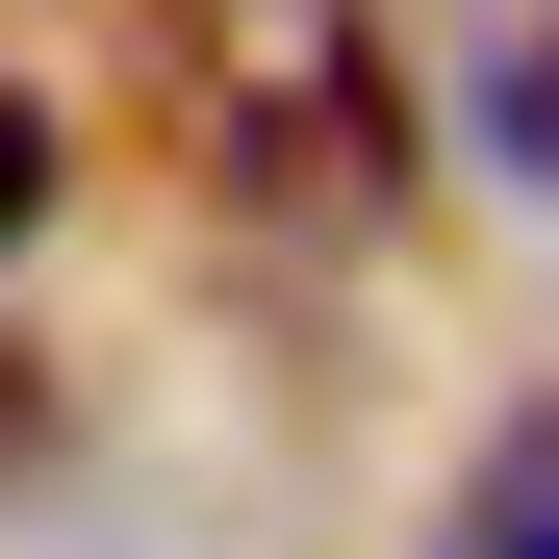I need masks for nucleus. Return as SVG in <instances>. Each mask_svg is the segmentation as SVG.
I'll return each instance as SVG.
<instances>
[{
    "label": "nucleus",
    "instance_id": "3",
    "mask_svg": "<svg viewBox=\"0 0 559 559\" xmlns=\"http://www.w3.org/2000/svg\"><path fill=\"white\" fill-rule=\"evenodd\" d=\"M51 229V103H0V254Z\"/></svg>",
    "mask_w": 559,
    "mask_h": 559
},
{
    "label": "nucleus",
    "instance_id": "4",
    "mask_svg": "<svg viewBox=\"0 0 559 559\" xmlns=\"http://www.w3.org/2000/svg\"><path fill=\"white\" fill-rule=\"evenodd\" d=\"M0 457H51V382H0Z\"/></svg>",
    "mask_w": 559,
    "mask_h": 559
},
{
    "label": "nucleus",
    "instance_id": "1",
    "mask_svg": "<svg viewBox=\"0 0 559 559\" xmlns=\"http://www.w3.org/2000/svg\"><path fill=\"white\" fill-rule=\"evenodd\" d=\"M153 128L229 229H382L407 204V51L382 0H153Z\"/></svg>",
    "mask_w": 559,
    "mask_h": 559
},
{
    "label": "nucleus",
    "instance_id": "2",
    "mask_svg": "<svg viewBox=\"0 0 559 559\" xmlns=\"http://www.w3.org/2000/svg\"><path fill=\"white\" fill-rule=\"evenodd\" d=\"M457 559H559V407L484 457V509H457Z\"/></svg>",
    "mask_w": 559,
    "mask_h": 559
}]
</instances>
